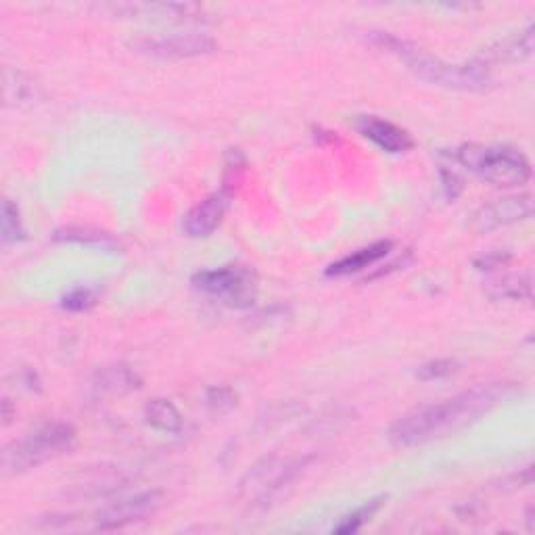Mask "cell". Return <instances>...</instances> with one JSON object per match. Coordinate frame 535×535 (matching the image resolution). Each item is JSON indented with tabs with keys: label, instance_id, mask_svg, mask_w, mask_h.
<instances>
[{
	"label": "cell",
	"instance_id": "cell-1",
	"mask_svg": "<svg viewBox=\"0 0 535 535\" xmlns=\"http://www.w3.org/2000/svg\"><path fill=\"white\" fill-rule=\"evenodd\" d=\"M523 393L521 383L494 381L481 383L462 391L450 400L414 408L400 416L389 431L387 439L393 448H414L429 444L433 439L452 435L464 427L477 423L498 406L510 402Z\"/></svg>",
	"mask_w": 535,
	"mask_h": 535
},
{
	"label": "cell",
	"instance_id": "cell-2",
	"mask_svg": "<svg viewBox=\"0 0 535 535\" xmlns=\"http://www.w3.org/2000/svg\"><path fill=\"white\" fill-rule=\"evenodd\" d=\"M366 40L377 49L404 61L418 80L433 86L462 92H481L492 84V67L479 57L467 63H448L423 51L414 42L387 32H368Z\"/></svg>",
	"mask_w": 535,
	"mask_h": 535
},
{
	"label": "cell",
	"instance_id": "cell-3",
	"mask_svg": "<svg viewBox=\"0 0 535 535\" xmlns=\"http://www.w3.org/2000/svg\"><path fill=\"white\" fill-rule=\"evenodd\" d=\"M310 456H266L245 473L239 483V498L251 508L266 510L281 500L289 487L310 467Z\"/></svg>",
	"mask_w": 535,
	"mask_h": 535
},
{
	"label": "cell",
	"instance_id": "cell-4",
	"mask_svg": "<svg viewBox=\"0 0 535 535\" xmlns=\"http://www.w3.org/2000/svg\"><path fill=\"white\" fill-rule=\"evenodd\" d=\"M454 155L462 168L500 189H513L531 180L529 159L515 147L469 143L458 147Z\"/></svg>",
	"mask_w": 535,
	"mask_h": 535
},
{
	"label": "cell",
	"instance_id": "cell-5",
	"mask_svg": "<svg viewBox=\"0 0 535 535\" xmlns=\"http://www.w3.org/2000/svg\"><path fill=\"white\" fill-rule=\"evenodd\" d=\"M76 437L74 425L63 421L44 423L23 439L13 441L3 454V467L9 475L28 473L40 467V464L72 450Z\"/></svg>",
	"mask_w": 535,
	"mask_h": 535
},
{
	"label": "cell",
	"instance_id": "cell-6",
	"mask_svg": "<svg viewBox=\"0 0 535 535\" xmlns=\"http://www.w3.org/2000/svg\"><path fill=\"white\" fill-rule=\"evenodd\" d=\"M193 287L230 308H251L258 297V276L247 266H224L201 270L193 276Z\"/></svg>",
	"mask_w": 535,
	"mask_h": 535
},
{
	"label": "cell",
	"instance_id": "cell-7",
	"mask_svg": "<svg viewBox=\"0 0 535 535\" xmlns=\"http://www.w3.org/2000/svg\"><path fill=\"white\" fill-rule=\"evenodd\" d=\"M130 49L138 55L153 59H193L216 51V40L201 32L141 36L130 42Z\"/></svg>",
	"mask_w": 535,
	"mask_h": 535
},
{
	"label": "cell",
	"instance_id": "cell-8",
	"mask_svg": "<svg viewBox=\"0 0 535 535\" xmlns=\"http://www.w3.org/2000/svg\"><path fill=\"white\" fill-rule=\"evenodd\" d=\"M161 504H164V494L159 490L141 492L103 506L92 521H95L97 531H118L132 523L151 519Z\"/></svg>",
	"mask_w": 535,
	"mask_h": 535
},
{
	"label": "cell",
	"instance_id": "cell-9",
	"mask_svg": "<svg viewBox=\"0 0 535 535\" xmlns=\"http://www.w3.org/2000/svg\"><path fill=\"white\" fill-rule=\"evenodd\" d=\"M113 17L130 21H151V23H199L205 21V9L193 3H122L107 5Z\"/></svg>",
	"mask_w": 535,
	"mask_h": 535
},
{
	"label": "cell",
	"instance_id": "cell-10",
	"mask_svg": "<svg viewBox=\"0 0 535 535\" xmlns=\"http://www.w3.org/2000/svg\"><path fill=\"white\" fill-rule=\"evenodd\" d=\"M533 216V197L531 195H508L481 205L473 214L471 226L479 235H487L504 226L525 222Z\"/></svg>",
	"mask_w": 535,
	"mask_h": 535
},
{
	"label": "cell",
	"instance_id": "cell-11",
	"mask_svg": "<svg viewBox=\"0 0 535 535\" xmlns=\"http://www.w3.org/2000/svg\"><path fill=\"white\" fill-rule=\"evenodd\" d=\"M228 195L214 193L199 201L195 207L182 218V232L189 239H207L220 228L226 209H228Z\"/></svg>",
	"mask_w": 535,
	"mask_h": 535
},
{
	"label": "cell",
	"instance_id": "cell-12",
	"mask_svg": "<svg viewBox=\"0 0 535 535\" xmlns=\"http://www.w3.org/2000/svg\"><path fill=\"white\" fill-rule=\"evenodd\" d=\"M356 130L360 136H364L366 141L372 145H377L381 151L400 155L406 153L414 147L412 136L400 128L398 124H393L389 120L377 118V115H358L356 118Z\"/></svg>",
	"mask_w": 535,
	"mask_h": 535
},
{
	"label": "cell",
	"instance_id": "cell-13",
	"mask_svg": "<svg viewBox=\"0 0 535 535\" xmlns=\"http://www.w3.org/2000/svg\"><path fill=\"white\" fill-rule=\"evenodd\" d=\"M42 99L38 82L23 69H3V105L7 109H32Z\"/></svg>",
	"mask_w": 535,
	"mask_h": 535
},
{
	"label": "cell",
	"instance_id": "cell-14",
	"mask_svg": "<svg viewBox=\"0 0 535 535\" xmlns=\"http://www.w3.org/2000/svg\"><path fill=\"white\" fill-rule=\"evenodd\" d=\"M141 383V377L130 366L113 364L99 368L90 381V387L97 395H126L141 389Z\"/></svg>",
	"mask_w": 535,
	"mask_h": 535
},
{
	"label": "cell",
	"instance_id": "cell-15",
	"mask_svg": "<svg viewBox=\"0 0 535 535\" xmlns=\"http://www.w3.org/2000/svg\"><path fill=\"white\" fill-rule=\"evenodd\" d=\"M130 481V477L126 475L124 469H115V467H97V469H90L86 473H82L80 481L74 483V490L76 496H84V498H99L105 494H111L115 490H120V487H126V483Z\"/></svg>",
	"mask_w": 535,
	"mask_h": 535
},
{
	"label": "cell",
	"instance_id": "cell-16",
	"mask_svg": "<svg viewBox=\"0 0 535 535\" xmlns=\"http://www.w3.org/2000/svg\"><path fill=\"white\" fill-rule=\"evenodd\" d=\"M391 249H393V241H377V243L362 247L350 255H345V258L333 262L324 274L331 276V278L358 274L362 270H368L370 266H375L383 258H387Z\"/></svg>",
	"mask_w": 535,
	"mask_h": 535
},
{
	"label": "cell",
	"instance_id": "cell-17",
	"mask_svg": "<svg viewBox=\"0 0 535 535\" xmlns=\"http://www.w3.org/2000/svg\"><path fill=\"white\" fill-rule=\"evenodd\" d=\"M533 46H535V26L533 23H529V26L521 34L496 42L479 59L485 61L487 65L498 63V61L519 63V61H525L533 55Z\"/></svg>",
	"mask_w": 535,
	"mask_h": 535
},
{
	"label": "cell",
	"instance_id": "cell-18",
	"mask_svg": "<svg viewBox=\"0 0 535 535\" xmlns=\"http://www.w3.org/2000/svg\"><path fill=\"white\" fill-rule=\"evenodd\" d=\"M485 293L494 301H531L533 278L529 272L506 274L492 283H487Z\"/></svg>",
	"mask_w": 535,
	"mask_h": 535
},
{
	"label": "cell",
	"instance_id": "cell-19",
	"mask_svg": "<svg viewBox=\"0 0 535 535\" xmlns=\"http://www.w3.org/2000/svg\"><path fill=\"white\" fill-rule=\"evenodd\" d=\"M55 243H76L86 247H101V249H118V241H115L109 232L90 228V226H65L55 230L53 235Z\"/></svg>",
	"mask_w": 535,
	"mask_h": 535
},
{
	"label": "cell",
	"instance_id": "cell-20",
	"mask_svg": "<svg viewBox=\"0 0 535 535\" xmlns=\"http://www.w3.org/2000/svg\"><path fill=\"white\" fill-rule=\"evenodd\" d=\"M145 421L149 427L164 433L182 431V414L170 400L164 398H155L145 406Z\"/></svg>",
	"mask_w": 535,
	"mask_h": 535
},
{
	"label": "cell",
	"instance_id": "cell-21",
	"mask_svg": "<svg viewBox=\"0 0 535 535\" xmlns=\"http://www.w3.org/2000/svg\"><path fill=\"white\" fill-rule=\"evenodd\" d=\"M385 502H387V496H377V498L366 500L362 506L354 508L352 513L343 515L339 519V523L333 527V533L335 535H352V533H358L364 525H368L372 519H375V515L385 506Z\"/></svg>",
	"mask_w": 535,
	"mask_h": 535
},
{
	"label": "cell",
	"instance_id": "cell-22",
	"mask_svg": "<svg viewBox=\"0 0 535 535\" xmlns=\"http://www.w3.org/2000/svg\"><path fill=\"white\" fill-rule=\"evenodd\" d=\"M0 237H3L5 245H15L26 239L19 207L11 199H5L3 209H0Z\"/></svg>",
	"mask_w": 535,
	"mask_h": 535
},
{
	"label": "cell",
	"instance_id": "cell-23",
	"mask_svg": "<svg viewBox=\"0 0 535 535\" xmlns=\"http://www.w3.org/2000/svg\"><path fill=\"white\" fill-rule=\"evenodd\" d=\"M460 372V362L454 358H439L431 360L423 366H418L414 377L423 383H433V381H446Z\"/></svg>",
	"mask_w": 535,
	"mask_h": 535
},
{
	"label": "cell",
	"instance_id": "cell-24",
	"mask_svg": "<svg viewBox=\"0 0 535 535\" xmlns=\"http://www.w3.org/2000/svg\"><path fill=\"white\" fill-rule=\"evenodd\" d=\"M99 304V291L92 287H74L61 297V308L67 312H88Z\"/></svg>",
	"mask_w": 535,
	"mask_h": 535
},
{
	"label": "cell",
	"instance_id": "cell-25",
	"mask_svg": "<svg viewBox=\"0 0 535 535\" xmlns=\"http://www.w3.org/2000/svg\"><path fill=\"white\" fill-rule=\"evenodd\" d=\"M239 404V395L235 389L224 387V385H216V387H209L205 391V406L209 412L214 414H226L230 410H235Z\"/></svg>",
	"mask_w": 535,
	"mask_h": 535
},
{
	"label": "cell",
	"instance_id": "cell-26",
	"mask_svg": "<svg viewBox=\"0 0 535 535\" xmlns=\"http://www.w3.org/2000/svg\"><path fill=\"white\" fill-rule=\"evenodd\" d=\"M245 170V155L241 153V149H228L226 153V161H224V195H232L235 191V186L241 182Z\"/></svg>",
	"mask_w": 535,
	"mask_h": 535
},
{
	"label": "cell",
	"instance_id": "cell-27",
	"mask_svg": "<svg viewBox=\"0 0 535 535\" xmlns=\"http://www.w3.org/2000/svg\"><path fill=\"white\" fill-rule=\"evenodd\" d=\"M439 178H441V189H444L446 199H450V201L458 199V195L464 189L462 178L452 168H448V166H441L439 168Z\"/></svg>",
	"mask_w": 535,
	"mask_h": 535
},
{
	"label": "cell",
	"instance_id": "cell-28",
	"mask_svg": "<svg viewBox=\"0 0 535 535\" xmlns=\"http://www.w3.org/2000/svg\"><path fill=\"white\" fill-rule=\"evenodd\" d=\"M508 262H510V251L498 249V251H485L483 255H479V258L473 260V266L477 270H496L506 266Z\"/></svg>",
	"mask_w": 535,
	"mask_h": 535
},
{
	"label": "cell",
	"instance_id": "cell-29",
	"mask_svg": "<svg viewBox=\"0 0 535 535\" xmlns=\"http://www.w3.org/2000/svg\"><path fill=\"white\" fill-rule=\"evenodd\" d=\"M506 487V490H519V487H525V485H531V467L523 469L521 473H513V475H508L504 481H502Z\"/></svg>",
	"mask_w": 535,
	"mask_h": 535
},
{
	"label": "cell",
	"instance_id": "cell-30",
	"mask_svg": "<svg viewBox=\"0 0 535 535\" xmlns=\"http://www.w3.org/2000/svg\"><path fill=\"white\" fill-rule=\"evenodd\" d=\"M19 381L23 383V385H26L28 389H36V391H40V379H38V375H36V370H32V368H23L21 372H19Z\"/></svg>",
	"mask_w": 535,
	"mask_h": 535
},
{
	"label": "cell",
	"instance_id": "cell-31",
	"mask_svg": "<svg viewBox=\"0 0 535 535\" xmlns=\"http://www.w3.org/2000/svg\"><path fill=\"white\" fill-rule=\"evenodd\" d=\"M15 414H17V412H13V404H11V400L5 398V400H3V423L9 425V423L13 421V416H15Z\"/></svg>",
	"mask_w": 535,
	"mask_h": 535
},
{
	"label": "cell",
	"instance_id": "cell-32",
	"mask_svg": "<svg viewBox=\"0 0 535 535\" xmlns=\"http://www.w3.org/2000/svg\"><path fill=\"white\" fill-rule=\"evenodd\" d=\"M525 523H527V531H533V506L527 508V515H525Z\"/></svg>",
	"mask_w": 535,
	"mask_h": 535
}]
</instances>
